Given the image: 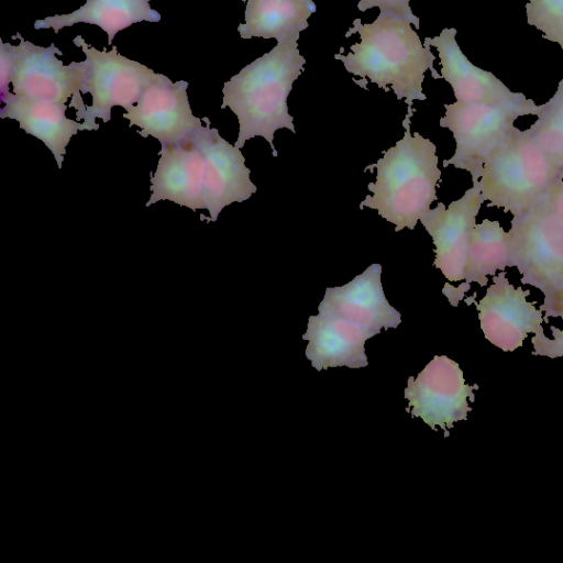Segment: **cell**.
Segmentation results:
<instances>
[{
    "instance_id": "cell-6",
    "label": "cell",
    "mask_w": 563,
    "mask_h": 563,
    "mask_svg": "<svg viewBox=\"0 0 563 563\" xmlns=\"http://www.w3.org/2000/svg\"><path fill=\"white\" fill-rule=\"evenodd\" d=\"M512 267L521 283L544 295L540 308L563 296V222L542 199L530 210L512 216Z\"/></svg>"
},
{
    "instance_id": "cell-12",
    "label": "cell",
    "mask_w": 563,
    "mask_h": 563,
    "mask_svg": "<svg viewBox=\"0 0 563 563\" xmlns=\"http://www.w3.org/2000/svg\"><path fill=\"white\" fill-rule=\"evenodd\" d=\"M195 135L205 156L203 205L210 213L209 221H216L222 209L232 202L247 200L256 186L251 181V170L240 148L225 141L210 120Z\"/></svg>"
},
{
    "instance_id": "cell-28",
    "label": "cell",
    "mask_w": 563,
    "mask_h": 563,
    "mask_svg": "<svg viewBox=\"0 0 563 563\" xmlns=\"http://www.w3.org/2000/svg\"><path fill=\"white\" fill-rule=\"evenodd\" d=\"M242 1H245V0H242Z\"/></svg>"
},
{
    "instance_id": "cell-11",
    "label": "cell",
    "mask_w": 563,
    "mask_h": 563,
    "mask_svg": "<svg viewBox=\"0 0 563 563\" xmlns=\"http://www.w3.org/2000/svg\"><path fill=\"white\" fill-rule=\"evenodd\" d=\"M187 88L185 80L173 82L157 74L123 118L130 121V126L140 128L137 133L142 137L153 136L161 145L180 142L202 128L201 119L191 111Z\"/></svg>"
},
{
    "instance_id": "cell-5",
    "label": "cell",
    "mask_w": 563,
    "mask_h": 563,
    "mask_svg": "<svg viewBox=\"0 0 563 563\" xmlns=\"http://www.w3.org/2000/svg\"><path fill=\"white\" fill-rule=\"evenodd\" d=\"M440 126L448 128L455 140L453 156L443 166L453 165L470 172L477 181L487 156L504 141L519 117L537 115L540 106L523 93L497 102H461L444 104Z\"/></svg>"
},
{
    "instance_id": "cell-19",
    "label": "cell",
    "mask_w": 563,
    "mask_h": 563,
    "mask_svg": "<svg viewBox=\"0 0 563 563\" xmlns=\"http://www.w3.org/2000/svg\"><path fill=\"white\" fill-rule=\"evenodd\" d=\"M151 0H87L68 14H56L36 20L35 30L53 29L58 33L65 26L82 22L101 27L111 45L118 32L142 21L158 22L161 14L152 9Z\"/></svg>"
},
{
    "instance_id": "cell-23",
    "label": "cell",
    "mask_w": 563,
    "mask_h": 563,
    "mask_svg": "<svg viewBox=\"0 0 563 563\" xmlns=\"http://www.w3.org/2000/svg\"><path fill=\"white\" fill-rule=\"evenodd\" d=\"M526 15L528 24L540 30L543 38L563 49V0H529Z\"/></svg>"
},
{
    "instance_id": "cell-4",
    "label": "cell",
    "mask_w": 563,
    "mask_h": 563,
    "mask_svg": "<svg viewBox=\"0 0 563 563\" xmlns=\"http://www.w3.org/2000/svg\"><path fill=\"white\" fill-rule=\"evenodd\" d=\"M560 172L526 130L514 126L484 161L477 181L488 207L516 216L537 206Z\"/></svg>"
},
{
    "instance_id": "cell-20",
    "label": "cell",
    "mask_w": 563,
    "mask_h": 563,
    "mask_svg": "<svg viewBox=\"0 0 563 563\" xmlns=\"http://www.w3.org/2000/svg\"><path fill=\"white\" fill-rule=\"evenodd\" d=\"M244 23L238 31L242 38L263 37L283 42L309 26L308 18L317 11L312 0H245Z\"/></svg>"
},
{
    "instance_id": "cell-1",
    "label": "cell",
    "mask_w": 563,
    "mask_h": 563,
    "mask_svg": "<svg viewBox=\"0 0 563 563\" xmlns=\"http://www.w3.org/2000/svg\"><path fill=\"white\" fill-rule=\"evenodd\" d=\"M358 33L360 43L351 45V53L334 54L347 73L361 77L354 80L362 88L365 78L388 91L390 85L398 100L405 99L408 114L412 115L413 100H426L422 92L424 71L430 70L434 79L442 78L433 67L435 56L430 46H424L408 20L394 15L378 14L372 23L363 24L360 19L346 32L349 37Z\"/></svg>"
},
{
    "instance_id": "cell-18",
    "label": "cell",
    "mask_w": 563,
    "mask_h": 563,
    "mask_svg": "<svg viewBox=\"0 0 563 563\" xmlns=\"http://www.w3.org/2000/svg\"><path fill=\"white\" fill-rule=\"evenodd\" d=\"M0 99L4 103L0 118L18 121L22 130L41 140L54 155L58 168H62L70 139L78 131H84L82 123L66 117L67 106L16 96L10 91L0 95Z\"/></svg>"
},
{
    "instance_id": "cell-17",
    "label": "cell",
    "mask_w": 563,
    "mask_h": 563,
    "mask_svg": "<svg viewBox=\"0 0 563 563\" xmlns=\"http://www.w3.org/2000/svg\"><path fill=\"white\" fill-rule=\"evenodd\" d=\"M455 35L454 27H446L434 37H426L423 45L438 49L441 77L451 85L456 101L497 102L519 95L510 91L493 73L473 65L461 51Z\"/></svg>"
},
{
    "instance_id": "cell-10",
    "label": "cell",
    "mask_w": 563,
    "mask_h": 563,
    "mask_svg": "<svg viewBox=\"0 0 563 563\" xmlns=\"http://www.w3.org/2000/svg\"><path fill=\"white\" fill-rule=\"evenodd\" d=\"M528 290L515 287L500 271L493 276L485 296L475 302L485 338L504 352L522 346L529 333H544L542 311L528 301Z\"/></svg>"
},
{
    "instance_id": "cell-2",
    "label": "cell",
    "mask_w": 563,
    "mask_h": 563,
    "mask_svg": "<svg viewBox=\"0 0 563 563\" xmlns=\"http://www.w3.org/2000/svg\"><path fill=\"white\" fill-rule=\"evenodd\" d=\"M299 35H289L224 82L221 109L230 108L238 118L235 147L242 148L247 140L263 136L277 156L274 133L284 128L296 132L287 98L306 64L298 49Z\"/></svg>"
},
{
    "instance_id": "cell-14",
    "label": "cell",
    "mask_w": 563,
    "mask_h": 563,
    "mask_svg": "<svg viewBox=\"0 0 563 563\" xmlns=\"http://www.w3.org/2000/svg\"><path fill=\"white\" fill-rule=\"evenodd\" d=\"M380 275L382 266L372 264L350 283L328 287L318 311L344 319L373 336L382 329L397 328L401 316L386 299Z\"/></svg>"
},
{
    "instance_id": "cell-25",
    "label": "cell",
    "mask_w": 563,
    "mask_h": 563,
    "mask_svg": "<svg viewBox=\"0 0 563 563\" xmlns=\"http://www.w3.org/2000/svg\"><path fill=\"white\" fill-rule=\"evenodd\" d=\"M409 1L410 0H360L357 9L365 12L368 9L378 8L380 14L394 15L408 20L419 29V18L413 14Z\"/></svg>"
},
{
    "instance_id": "cell-15",
    "label": "cell",
    "mask_w": 563,
    "mask_h": 563,
    "mask_svg": "<svg viewBox=\"0 0 563 563\" xmlns=\"http://www.w3.org/2000/svg\"><path fill=\"white\" fill-rule=\"evenodd\" d=\"M195 133L180 142L162 145L156 170L151 177L152 194L146 207L159 200H170L194 211L205 209V156Z\"/></svg>"
},
{
    "instance_id": "cell-8",
    "label": "cell",
    "mask_w": 563,
    "mask_h": 563,
    "mask_svg": "<svg viewBox=\"0 0 563 563\" xmlns=\"http://www.w3.org/2000/svg\"><path fill=\"white\" fill-rule=\"evenodd\" d=\"M73 42L81 47L89 69L82 93L89 92L92 102L82 115L84 130H98L97 118L104 123L110 121L111 109L114 106L128 111L139 101L157 74L145 65L119 54L115 45L108 52L106 47L98 51L93 46H88L80 35Z\"/></svg>"
},
{
    "instance_id": "cell-7",
    "label": "cell",
    "mask_w": 563,
    "mask_h": 563,
    "mask_svg": "<svg viewBox=\"0 0 563 563\" xmlns=\"http://www.w3.org/2000/svg\"><path fill=\"white\" fill-rule=\"evenodd\" d=\"M12 38L20 40L15 46L8 43L13 93L58 103L70 98L77 120H82L87 108L81 98L89 70L87 59L64 65L55 56L63 53L54 43L48 47L38 46L24 40L19 32Z\"/></svg>"
},
{
    "instance_id": "cell-26",
    "label": "cell",
    "mask_w": 563,
    "mask_h": 563,
    "mask_svg": "<svg viewBox=\"0 0 563 563\" xmlns=\"http://www.w3.org/2000/svg\"><path fill=\"white\" fill-rule=\"evenodd\" d=\"M543 200L563 222V169L549 188Z\"/></svg>"
},
{
    "instance_id": "cell-29",
    "label": "cell",
    "mask_w": 563,
    "mask_h": 563,
    "mask_svg": "<svg viewBox=\"0 0 563 563\" xmlns=\"http://www.w3.org/2000/svg\"><path fill=\"white\" fill-rule=\"evenodd\" d=\"M563 80V79H562Z\"/></svg>"
},
{
    "instance_id": "cell-9",
    "label": "cell",
    "mask_w": 563,
    "mask_h": 563,
    "mask_svg": "<svg viewBox=\"0 0 563 563\" xmlns=\"http://www.w3.org/2000/svg\"><path fill=\"white\" fill-rule=\"evenodd\" d=\"M477 388L465 383L455 361L435 355L416 378H408L404 391L409 401L406 411L421 418L432 430L439 426L446 438L454 422L467 419L472 410L467 398L474 401L473 390Z\"/></svg>"
},
{
    "instance_id": "cell-21",
    "label": "cell",
    "mask_w": 563,
    "mask_h": 563,
    "mask_svg": "<svg viewBox=\"0 0 563 563\" xmlns=\"http://www.w3.org/2000/svg\"><path fill=\"white\" fill-rule=\"evenodd\" d=\"M512 267V238L498 221L484 219L471 232L466 267V283L486 286L488 276Z\"/></svg>"
},
{
    "instance_id": "cell-22",
    "label": "cell",
    "mask_w": 563,
    "mask_h": 563,
    "mask_svg": "<svg viewBox=\"0 0 563 563\" xmlns=\"http://www.w3.org/2000/svg\"><path fill=\"white\" fill-rule=\"evenodd\" d=\"M537 121L526 130L550 161L563 169V80L553 97L540 106Z\"/></svg>"
},
{
    "instance_id": "cell-3",
    "label": "cell",
    "mask_w": 563,
    "mask_h": 563,
    "mask_svg": "<svg viewBox=\"0 0 563 563\" xmlns=\"http://www.w3.org/2000/svg\"><path fill=\"white\" fill-rule=\"evenodd\" d=\"M409 123V119L404 120V137L366 168H376V180L367 185L372 196L360 203L361 208L377 210L395 224L396 232L415 229L437 199L441 178L435 145L419 133L411 135Z\"/></svg>"
},
{
    "instance_id": "cell-27",
    "label": "cell",
    "mask_w": 563,
    "mask_h": 563,
    "mask_svg": "<svg viewBox=\"0 0 563 563\" xmlns=\"http://www.w3.org/2000/svg\"><path fill=\"white\" fill-rule=\"evenodd\" d=\"M12 58L8 47V43H3L0 38V95L9 91V82H11Z\"/></svg>"
},
{
    "instance_id": "cell-13",
    "label": "cell",
    "mask_w": 563,
    "mask_h": 563,
    "mask_svg": "<svg viewBox=\"0 0 563 563\" xmlns=\"http://www.w3.org/2000/svg\"><path fill=\"white\" fill-rule=\"evenodd\" d=\"M483 202L478 181H473V186L449 207L439 202L420 218L435 245L433 265L450 282L465 278L470 236Z\"/></svg>"
},
{
    "instance_id": "cell-16",
    "label": "cell",
    "mask_w": 563,
    "mask_h": 563,
    "mask_svg": "<svg viewBox=\"0 0 563 563\" xmlns=\"http://www.w3.org/2000/svg\"><path fill=\"white\" fill-rule=\"evenodd\" d=\"M372 336L344 319L319 312L309 317L307 331L302 335L303 340L309 341L305 354L317 371L339 366L365 367L368 361L364 344Z\"/></svg>"
},
{
    "instance_id": "cell-24",
    "label": "cell",
    "mask_w": 563,
    "mask_h": 563,
    "mask_svg": "<svg viewBox=\"0 0 563 563\" xmlns=\"http://www.w3.org/2000/svg\"><path fill=\"white\" fill-rule=\"evenodd\" d=\"M544 312V320L549 317L562 318L563 320V296L552 305L540 308ZM553 339H549L544 333L534 335L531 341L534 346L533 354L545 355L551 358L563 356V329L551 327Z\"/></svg>"
}]
</instances>
